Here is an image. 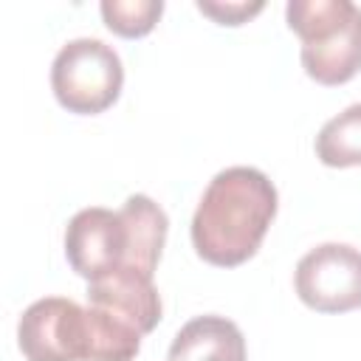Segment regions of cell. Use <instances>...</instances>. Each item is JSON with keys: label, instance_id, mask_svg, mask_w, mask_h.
<instances>
[{"label": "cell", "instance_id": "4", "mask_svg": "<svg viewBox=\"0 0 361 361\" xmlns=\"http://www.w3.org/2000/svg\"><path fill=\"white\" fill-rule=\"evenodd\" d=\"M17 341L28 361H87V307L62 296L37 299L20 316Z\"/></svg>", "mask_w": 361, "mask_h": 361}, {"label": "cell", "instance_id": "3", "mask_svg": "<svg viewBox=\"0 0 361 361\" xmlns=\"http://www.w3.org/2000/svg\"><path fill=\"white\" fill-rule=\"evenodd\" d=\"M293 285L319 313L355 310L361 307V251L347 243H322L299 259Z\"/></svg>", "mask_w": 361, "mask_h": 361}, {"label": "cell", "instance_id": "8", "mask_svg": "<svg viewBox=\"0 0 361 361\" xmlns=\"http://www.w3.org/2000/svg\"><path fill=\"white\" fill-rule=\"evenodd\" d=\"M169 361H245L243 330L226 316H197L175 333Z\"/></svg>", "mask_w": 361, "mask_h": 361}, {"label": "cell", "instance_id": "5", "mask_svg": "<svg viewBox=\"0 0 361 361\" xmlns=\"http://www.w3.org/2000/svg\"><path fill=\"white\" fill-rule=\"evenodd\" d=\"M65 257L68 265L87 282L124 265L127 226L121 214L102 206H87L76 212L65 228Z\"/></svg>", "mask_w": 361, "mask_h": 361}, {"label": "cell", "instance_id": "2", "mask_svg": "<svg viewBox=\"0 0 361 361\" xmlns=\"http://www.w3.org/2000/svg\"><path fill=\"white\" fill-rule=\"evenodd\" d=\"M124 68L118 54L93 37L71 39L51 65V90L68 113H104L121 93Z\"/></svg>", "mask_w": 361, "mask_h": 361}, {"label": "cell", "instance_id": "7", "mask_svg": "<svg viewBox=\"0 0 361 361\" xmlns=\"http://www.w3.org/2000/svg\"><path fill=\"white\" fill-rule=\"evenodd\" d=\"M302 68L319 85H344L361 71V6L322 37L302 42Z\"/></svg>", "mask_w": 361, "mask_h": 361}, {"label": "cell", "instance_id": "11", "mask_svg": "<svg viewBox=\"0 0 361 361\" xmlns=\"http://www.w3.org/2000/svg\"><path fill=\"white\" fill-rule=\"evenodd\" d=\"M316 158L333 169L361 166V104H350L324 121L316 135Z\"/></svg>", "mask_w": 361, "mask_h": 361}, {"label": "cell", "instance_id": "1", "mask_svg": "<svg viewBox=\"0 0 361 361\" xmlns=\"http://www.w3.org/2000/svg\"><path fill=\"white\" fill-rule=\"evenodd\" d=\"M276 214V186L254 166L217 172L192 217V245L217 268L243 265L257 254Z\"/></svg>", "mask_w": 361, "mask_h": 361}, {"label": "cell", "instance_id": "6", "mask_svg": "<svg viewBox=\"0 0 361 361\" xmlns=\"http://www.w3.org/2000/svg\"><path fill=\"white\" fill-rule=\"evenodd\" d=\"M87 305L116 313L130 322L141 336L155 330L161 322V296L149 274L118 265L110 274L87 282Z\"/></svg>", "mask_w": 361, "mask_h": 361}, {"label": "cell", "instance_id": "10", "mask_svg": "<svg viewBox=\"0 0 361 361\" xmlns=\"http://www.w3.org/2000/svg\"><path fill=\"white\" fill-rule=\"evenodd\" d=\"M141 333L110 310L87 305V361H133Z\"/></svg>", "mask_w": 361, "mask_h": 361}, {"label": "cell", "instance_id": "12", "mask_svg": "<svg viewBox=\"0 0 361 361\" xmlns=\"http://www.w3.org/2000/svg\"><path fill=\"white\" fill-rule=\"evenodd\" d=\"M99 8L104 17V25L113 34L127 39L147 37L164 14L161 0H104Z\"/></svg>", "mask_w": 361, "mask_h": 361}, {"label": "cell", "instance_id": "13", "mask_svg": "<svg viewBox=\"0 0 361 361\" xmlns=\"http://www.w3.org/2000/svg\"><path fill=\"white\" fill-rule=\"evenodd\" d=\"M265 8V3H212V0H197V11H203L206 17H212L220 25H243L245 20H251L254 14H259Z\"/></svg>", "mask_w": 361, "mask_h": 361}, {"label": "cell", "instance_id": "9", "mask_svg": "<svg viewBox=\"0 0 361 361\" xmlns=\"http://www.w3.org/2000/svg\"><path fill=\"white\" fill-rule=\"evenodd\" d=\"M118 214L127 226V259H124V265L138 268V271L152 276L158 268L164 243H166V231H169L166 212L147 195H130Z\"/></svg>", "mask_w": 361, "mask_h": 361}]
</instances>
